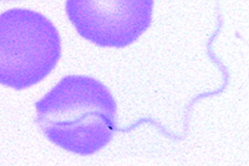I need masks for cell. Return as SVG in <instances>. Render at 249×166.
Wrapping results in <instances>:
<instances>
[{
	"label": "cell",
	"mask_w": 249,
	"mask_h": 166,
	"mask_svg": "<svg viewBox=\"0 0 249 166\" xmlns=\"http://www.w3.org/2000/svg\"><path fill=\"white\" fill-rule=\"evenodd\" d=\"M36 122L50 142L89 156L102 150L116 131L117 107L108 88L89 76L63 78L36 103Z\"/></svg>",
	"instance_id": "6da1fadb"
},
{
	"label": "cell",
	"mask_w": 249,
	"mask_h": 166,
	"mask_svg": "<svg viewBox=\"0 0 249 166\" xmlns=\"http://www.w3.org/2000/svg\"><path fill=\"white\" fill-rule=\"evenodd\" d=\"M61 38L51 20L26 8L5 11L0 19V81L23 90L38 84L56 67Z\"/></svg>",
	"instance_id": "7a4b0ae2"
},
{
	"label": "cell",
	"mask_w": 249,
	"mask_h": 166,
	"mask_svg": "<svg viewBox=\"0 0 249 166\" xmlns=\"http://www.w3.org/2000/svg\"><path fill=\"white\" fill-rule=\"evenodd\" d=\"M152 1H87L66 2V12L79 35L103 48L132 44L150 24Z\"/></svg>",
	"instance_id": "3957f363"
}]
</instances>
